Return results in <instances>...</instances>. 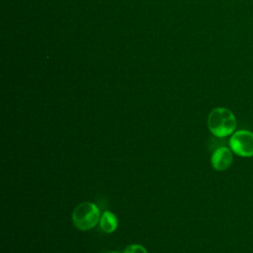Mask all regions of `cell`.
<instances>
[{
    "mask_svg": "<svg viewBox=\"0 0 253 253\" xmlns=\"http://www.w3.org/2000/svg\"><path fill=\"white\" fill-rule=\"evenodd\" d=\"M235 126V116L226 108H215L208 117V127L210 131L216 137H225L232 134Z\"/></svg>",
    "mask_w": 253,
    "mask_h": 253,
    "instance_id": "1",
    "label": "cell"
},
{
    "mask_svg": "<svg viewBox=\"0 0 253 253\" xmlns=\"http://www.w3.org/2000/svg\"><path fill=\"white\" fill-rule=\"evenodd\" d=\"M101 214L99 208L91 203L84 202L79 204L72 212V221L76 228L89 230L100 222Z\"/></svg>",
    "mask_w": 253,
    "mask_h": 253,
    "instance_id": "2",
    "label": "cell"
},
{
    "mask_svg": "<svg viewBox=\"0 0 253 253\" xmlns=\"http://www.w3.org/2000/svg\"><path fill=\"white\" fill-rule=\"evenodd\" d=\"M229 146L233 153L242 157L253 156V132L240 129L232 133Z\"/></svg>",
    "mask_w": 253,
    "mask_h": 253,
    "instance_id": "3",
    "label": "cell"
},
{
    "mask_svg": "<svg viewBox=\"0 0 253 253\" xmlns=\"http://www.w3.org/2000/svg\"><path fill=\"white\" fill-rule=\"evenodd\" d=\"M233 155L232 150L226 146H220L216 148L211 158V166L216 171L226 170L232 163Z\"/></svg>",
    "mask_w": 253,
    "mask_h": 253,
    "instance_id": "4",
    "label": "cell"
},
{
    "mask_svg": "<svg viewBox=\"0 0 253 253\" xmlns=\"http://www.w3.org/2000/svg\"><path fill=\"white\" fill-rule=\"evenodd\" d=\"M100 227L106 233L114 232L118 227V218L110 211H105L100 218Z\"/></svg>",
    "mask_w": 253,
    "mask_h": 253,
    "instance_id": "5",
    "label": "cell"
},
{
    "mask_svg": "<svg viewBox=\"0 0 253 253\" xmlns=\"http://www.w3.org/2000/svg\"><path fill=\"white\" fill-rule=\"evenodd\" d=\"M123 253H147L146 249L139 244H131L128 245Z\"/></svg>",
    "mask_w": 253,
    "mask_h": 253,
    "instance_id": "6",
    "label": "cell"
},
{
    "mask_svg": "<svg viewBox=\"0 0 253 253\" xmlns=\"http://www.w3.org/2000/svg\"><path fill=\"white\" fill-rule=\"evenodd\" d=\"M107 253H119V252H116V251H113V252H107Z\"/></svg>",
    "mask_w": 253,
    "mask_h": 253,
    "instance_id": "7",
    "label": "cell"
}]
</instances>
